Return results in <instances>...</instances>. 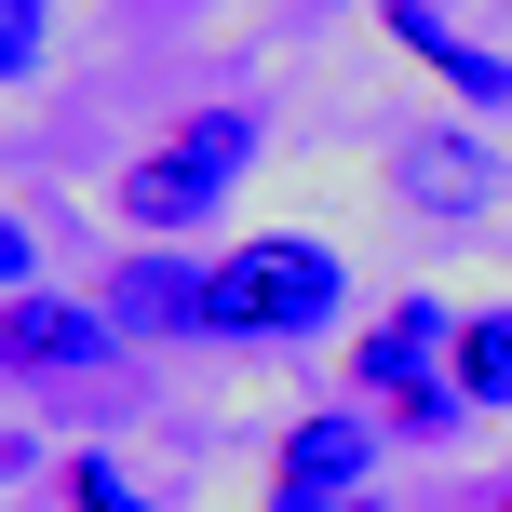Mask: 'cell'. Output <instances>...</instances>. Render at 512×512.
<instances>
[{
    "label": "cell",
    "instance_id": "obj_12",
    "mask_svg": "<svg viewBox=\"0 0 512 512\" xmlns=\"http://www.w3.org/2000/svg\"><path fill=\"white\" fill-rule=\"evenodd\" d=\"M27 283H41V243H27L14 216H0V297H27Z\"/></svg>",
    "mask_w": 512,
    "mask_h": 512
},
{
    "label": "cell",
    "instance_id": "obj_5",
    "mask_svg": "<svg viewBox=\"0 0 512 512\" xmlns=\"http://www.w3.org/2000/svg\"><path fill=\"white\" fill-rule=\"evenodd\" d=\"M95 310L149 351V337H216V256H189V243H135L122 270L95 283Z\"/></svg>",
    "mask_w": 512,
    "mask_h": 512
},
{
    "label": "cell",
    "instance_id": "obj_2",
    "mask_svg": "<svg viewBox=\"0 0 512 512\" xmlns=\"http://www.w3.org/2000/svg\"><path fill=\"white\" fill-rule=\"evenodd\" d=\"M256 176V108H189L162 149H135L122 162V189H108V216H122L135 243H189L216 203Z\"/></svg>",
    "mask_w": 512,
    "mask_h": 512
},
{
    "label": "cell",
    "instance_id": "obj_1",
    "mask_svg": "<svg viewBox=\"0 0 512 512\" xmlns=\"http://www.w3.org/2000/svg\"><path fill=\"white\" fill-rule=\"evenodd\" d=\"M337 310H351V256L310 230H256L216 256V337L230 351H310Z\"/></svg>",
    "mask_w": 512,
    "mask_h": 512
},
{
    "label": "cell",
    "instance_id": "obj_13",
    "mask_svg": "<svg viewBox=\"0 0 512 512\" xmlns=\"http://www.w3.org/2000/svg\"><path fill=\"white\" fill-rule=\"evenodd\" d=\"M270 512H378V499H270Z\"/></svg>",
    "mask_w": 512,
    "mask_h": 512
},
{
    "label": "cell",
    "instance_id": "obj_6",
    "mask_svg": "<svg viewBox=\"0 0 512 512\" xmlns=\"http://www.w3.org/2000/svg\"><path fill=\"white\" fill-rule=\"evenodd\" d=\"M391 176H405V216L418 230H486V203H499V162H486V135H405V162H391Z\"/></svg>",
    "mask_w": 512,
    "mask_h": 512
},
{
    "label": "cell",
    "instance_id": "obj_8",
    "mask_svg": "<svg viewBox=\"0 0 512 512\" xmlns=\"http://www.w3.org/2000/svg\"><path fill=\"white\" fill-rule=\"evenodd\" d=\"M364 472H378V418L324 405L283 432V499H364Z\"/></svg>",
    "mask_w": 512,
    "mask_h": 512
},
{
    "label": "cell",
    "instance_id": "obj_4",
    "mask_svg": "<svg viewBox=\"0 0 512 512\" xmlns=\"http://www.w3.org/2000/svg\"><path fill=\"white\" fill-rule=\"evenodd\" d=\"M122 364H135V337L108 324L95 297H0V378H27V391H122Z\"/></svg>",
    "mask_w": 512,
    "mask_h": 512
},
{
    "label": "cell",
    "instance_id": "obj_10",
    "mask_svg": "<svg viewBox=\"0 0 512 512\" xmlns=\"http://www.w3.org/2000/svg\"><path fill=\"white\" fill-rule=\"evenodd\" d=\"M54 54V0H0V81H41Z\"/></svg>",
    "mask_w": 512,
    "mask_h": 512
},
{
    "label": "cell",
    "instance_id": "obj_9",
    "mask_svg": "<svg viewBox=\"0 0 512 512\" xmlns=\"http://www.w3.org/2000/svg\"><path fill=\"white\" fill-rule=\"evenodd\" d=\"M445 378H459L472 405H512V310H486V324H459V351H445Z\"/></svg>",
    "mask_w": 512,
    "mask_h": 512
},
{
    "label": "cell",
    "instance_id": "obj_15",
    "mask_svg": "<svg viewBox=\"0 0 512 512\" xmlns=\"http://www.w3.org/2000/svg\"><path fill=\"white\" fill-rule=\"evenodd\" d=\"M486 512H512V486H499V499H486Z\"/></svg>",
    "mask_w": 512,
    "mask_h": 512
},
{
    "label": "cell",
    "instance_id": "obj_14",
    "mask_svg": "<svg viewBox=\"0 0 512 512\" xmlns=\"http://www.w3.org/2000/svg\"><path fill=\"white\" fill-rule=\"evenodd\" d=\"M0 486H14V445H0Z\"/></svg>",
    "mask_w": 512,
    "mask_h": 512
},
{
    "label": "cell",
    "instance_id": "obj_11",
    "mask_svg": "<svg viewBox=\"0 0 512 512\" xmlns=\"http://www.w3.org/2000/svg\"><path fill=\"white\" fill-rule=\"evenodd\" d=\"M68 512H162L135 472H108V459H68Z\"/></svg>",
    "mask_w": 512,
    "mask_h": 512
},
{
    "label": "cell",
    "instance_id": "obj_7",
    "mask_svg": "<svg viewBox=\"0 0 512 512\" xmlns=\"http://www.w3.org/2000/svg\"><path fill=\"white\" fill-rule=\"evenodd\" d=\"M378 27H391V41H405L459 108H512V54H486L472 27H445V0H378Z\"/></svg>",
    "mask_w": 512,
    "mask_h": 512
},
{
    "label": "cell",
    "instance_id": "obj_3",
    "mask_svg": "<svg viewBox=\"0 0 512 512\" xmlns=\"http://www.w3.org/2000/svg\"><path fill=\"white\" fill-rule=\"evenodd\" d=\"M445 351H459V324H445L432 297H405V310H378V324H364V405H391V432H418V445H445L472 418V391L445 378Z\"/></svg>",
    "mask_w": 512,
    "mask_h": 512
}]
</instances>
